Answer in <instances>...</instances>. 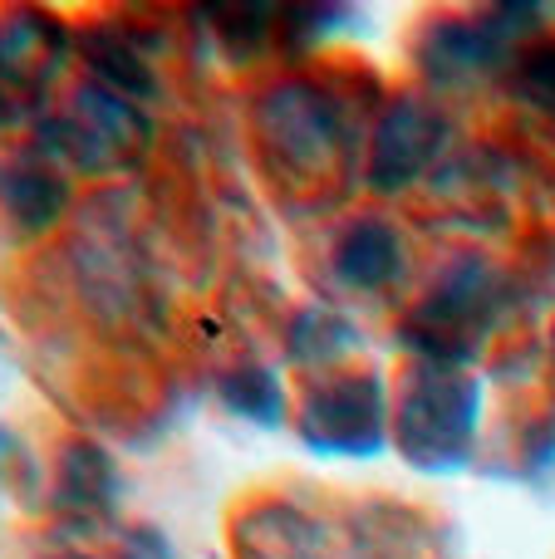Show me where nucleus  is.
Instances as JSON below:
<instances>
[{
	"instance_id": "1",
	"label": "nucleus",
	"mask_w": 555,
	"mask_h": 559,
	"mask_svg": "<svg viewBox=\"0 0 555 559\" xmlns=\"http://www.w3.org/2000/svg\"><path fill=\"white\" fill-rule=\"evenodd\" d=\"M482 423V388L477 378L448 364H428L403 383L393 403V447L423 472H452L472 456Z\"/></svg>"
},
{
	"instance_id": "2",
	"label": "nucleus",
	"mask_w": 555,
	"mask_h": 559,
	"mask_svg": "<svg viewBox=\"0 0 555 559\" xmlns=\"http://www.w3.org/2000/svg\"><path fill=\"white\" fill-rule=\"evenodd\" d=\"M147 138H153V123L143 118V108L94 79L69 94L64 114L39 123V147L88 177L128 167L147 147Z\"/></svg>"
},
{
	"instance_id": "3",
	"label": "nucleus",
	"mask_w": 555,
	"mask_h": 559,
	"mask_svg": "<svg viewBox=\"0 0 555 559\" xmlns=\"http://www.w3.org/2000/svg\"><path fill=\"white\" fill-rule=\"evenodd\" d=\"M261 143L281 173H291L295 182H315L330 173L344 147L340 108L305 79L275 84L261 98Z\"/></svg>"
},
{
	"instance_id": "4",
	"label": "nucleus",
	"mask_w": 555,
	"mask_h": 559,
	"mask_svg": "<svg viewBox=\"0 0 555 559\" xmlns=\"http://www.w3.org/2000/svg\"><path fill=\"white\" fill-rule=\"evenodd\" d=\"M389 388L379 373H334L300 403V437L324 456H374L389 442Z\"/></svg>"
},
{
	"instance_id": "5",
	"label": "nucleus",
	"mask_w": 555,
	"mask_h": 559,
	"mask_svg": "<svg viewBox=\"0 0 555 559\" xmlns=\"http://www.w3.org/2000/svg\"><path fill=\"white\" fill-rule=\"evenodd\" d=\"M501 309V285L487 265H458L442 275V285L428 295V305L409 319V338L433 358V364H452L468 358L482 344Z\"/></svg>"
},
{
	"instance_id": "6",
	"label": "nucleus",
	"mask_w": 555,
	"mask_h": 559,
	"mask_svg": "<svg viewBox=\"0 0 555 559\" xmlns=\"http://www.w3.org/2000/svg\"><path fill=\"white\" fill-rule=\"evenodd\" d=\"M442 123L433 108H423L418 98H399L389 114L374 128V147H369V182L379 192H399L413 177H423V167L438 153Z\"/></svg>"
},
{
	"instance_id": "7",
	"label": "nucleus",
	"mask_w": 555,
	"mask_h": 559,
	"mask_svg": "<svg viewBox=\"0 0 555 559\" xmlns=\"http://www.w3.org/2000/svg\"><path fill=\"white\" fill-rule=\"evenodd\" d=\"M64 64V29L45 10L0 15V79L15 88H45Z\"/></svg>"
},
{
	"instance_id": "8",
	"label": "nucleus",
	"mask_w": 555,
	"mask_h": 559,
	"mask_svg": "<svg viewBox=\"0 0 555 559\" xmlns=\"http://www.w3.org/2000/svg\"><path fill=\"white\" fill-rule=\"evenodd\" d=\"M501 55H507V29L487 25V20H438L418 45L423 69L433 79H448V84L482 79L487 69L501 64Z\"/></svg>"
},
{
	"instance_id": "9",
	"label": "nucleus",
	"mask_w": 555,
	"mask_h": 559,
	"mask_svg": "<svg viewBox=\"0 0 555 559\" xmlns=\"http://www.w3.org/2000/svg\"><path fill=\"white\" fill-rule=\"evenodd\" d=\"M236 559H330L324 531L291 506H256L232 535Z\"/></svg>"
},
{
	"instance_id": "10",
	"label": "nucleus",
	"mask_w": 555,
	"mask_h": 559,
	"mask_svg": "<svg viewBox=\"0 0 555 559\" xmlns=\"http://www.w3.org/2000/svg\"><path fill=\"white\" fill-rule=\"evenodd\" d=\"M0 206H5V216L15 226L45 231V226H55L64 216L69 187L39 157H10V163H0Z\"/></svg>"
},
{
	"instance_id": "11",
	"label": "nucleus",
	"mask_w": 555,
	"mask_h": 559,
	"mask_svg": "<svg viewBox=\"0 0 555 559\" xmlns=\"http://www.w3.org/2000/svg\"><path fill=\"white\" fill-rule=\"evenodd\" d=\"M334 265H340V275L350 280L354 289H379L403 271V241L389 222L364 216V222H354L350 231L340 236V246H334Z\"/></svg>"
},
{
	"instance_id": "12",
	"label": "nucleus",
	"mask_w": 555,
	"mask_h": 559,
	"mask_svg": "<svg viewBox=\"0 0 555 559\" xmlns=\"http://www.w3.org/2000/svg\"><path fill=\"white\" fill-rule=\"evenodd\" d=\"M79 55L94 69V84L114 88V94H123V98L157 94V74L133 55V45H128L118 29H84V35H79Z\"/></svg>"
},
{
	"instance_id": "13",
	"label": "nucleus",
	"mask_w": 555,
	"mask_h": 559,
	"mask_svg": "<svg viewBox=\"0 0 555 559\" xmlns=\"http://www.w3.org/2000/svg\"><path fill=\"white\" fill-rule=\"evenodd\" d=\"M114 491H118L114 462L88 442L69 447L64 462H59V506H69L79 515H98V511H108Z\"/></svg>"
},
{
	"instance_id": "14",
	"label": "nucleus",
	"mask_w": 555,
	"mask_h": 559,
	"mask_svg": "<svg viewBox=\"0 0 555 559\" xmlns=\"http://www.w3.org/2000/svg\"><path fill=\"white\" fill-rule=\"evenodd\" d=\"M354 348V324L334 309H300L291 324V354L300 364H334L340 354Z\"/></svg>"
},
{
	"instance_id": "15",
	"label": "nucleus",
	"mask_w": 555,
	"mask_h": 559,
	"mask_svg": "<svg viewBox=\"0 0 555 559\" xmlns=\"http://www.w3.org/2000/svg\"><path fill=\"white\" fill-rule=\"evenodd\" d=\"M222 397L226 407H236L241 417H251V423H281L285 417V397H281V383H275L271 368H236V373H226L222 383Z\"/></svg>"
},
{
	"instance_id": "16",
	"label": "nucleus",
	"mask_w": 555,
	"mask_h": 559,
	"mask_svg": "<svg viewBox=\"0 0 555 559\" xmlns=\"http://www.w3.org/2000/svg\"><path fill=\"white\" fill-rule=\"evenodd\" d=\"M521 88H527L536 104L555 108V45H541L521 59Z\"/></svg>"
},
{
	"instance_id": "17",
	"label": "nucleus",
	"mask_w": 555,
	"mask_h": 559,
	"mask_svg": "<svg viewBox=\"0 0 555 559\" xmlns=\"http://www.w3.org/2000/svg\"><path fill=\"white\" fill-rule=\"evenodd\" d=\"M59 559H98V555H59ZM123 559H153V550H147V545H128V555Z\"/></svg>"
},
{
	"instance_id": "18",
	"label": "nucleus",
	"mask_w": 555,
	"mask_h": 559,
	"mask_svg": "<svg viewBox=\"0 0 555 559\" xmlns=\"http://www.w3.org/2000/svg\"><path fill=\"white\" fill-rule=\"evenodd\" d=\"M10 118H15V104H10V94H5V88H0V128H5Z\"/></svg>"
}]
</instances>
